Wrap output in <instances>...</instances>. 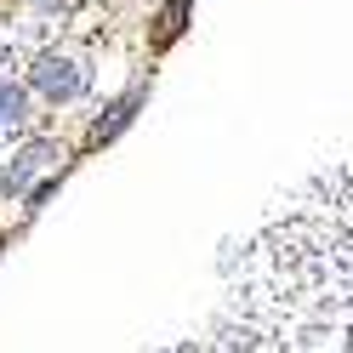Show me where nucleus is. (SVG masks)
Masks as SVG:
<instances>
[{
    "instance_id": "obj_3",
    "label": "nucleus",
    "mask_w": 353,
    "mask_h": 353,
    "mask_svg": "<svg viewBox=\"0 0 353 353\" xmlns=\"http://www.w3.org/2000/svg\"><path fill=\"white\" fill-rule=\"evenodd\" d=\"M0 120L23 125V92H17V85H0Z\"/></svg>"
},
{
    "instance_id": "obj_2",
    "label": "nucleus",
    "mask_w": 353,
    "mask_h": 353,
    "mask_svg": "<svg viewBox=\"0 0 353 353\" xmlns=\"http://www.w3.org/2000/svg\"><path fill=\"white\" fill-rule=\"evenodd\" d=\"M34 85H40L46 97H74V92H80V69H74V63H40V69H34Z\"/></svg>"
},
{
    "instance_id": "obj_4",
    "label": "nucleus",
    "mask_w": 353,
    "mask_h": 353,
    "mask_svg": "<svg viewBox=\"0 0 353 353\" xmlns=\"http://www.w3.org/2000/svg\"><path fill=\"white\" fill-rule=\"evenodd\" d=\"M0 131H6V120H0Z\"/></svg>"
},
{
    "instance_id": "obj_1",
    "label": "nucleus",
    "mask_w": 353,
    "mask_h": 353,
    "mask_svg": "<svg viewBox=\"0 0 353 353\" xmlns=\"http://www.w3.org/2000/svg\"><path fill=\"white\" fill-rule=\"evenodd\" d=\"M347 325V160L330 154L239 251L223 307L165 353H330Z\"/></svg>"
}]
</instances>
